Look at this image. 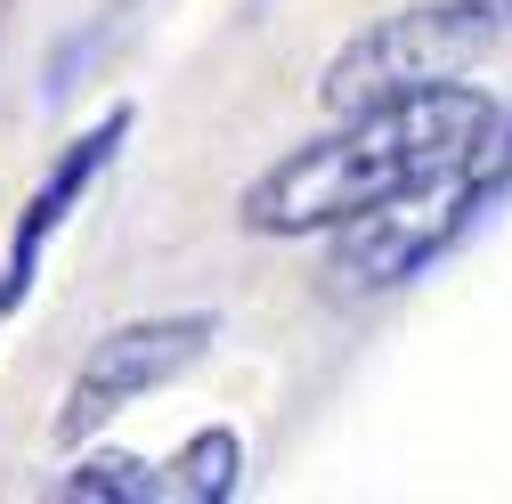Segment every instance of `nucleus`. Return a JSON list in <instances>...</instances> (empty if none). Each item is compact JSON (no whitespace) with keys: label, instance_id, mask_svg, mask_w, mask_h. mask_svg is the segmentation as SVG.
I'll return each instance as SVG.
<instances>
[{"label":"nucleus","instance_id":"f257e3e1","mask_svg":"<svg viewBox=\"0 0 512 504\" xmlns=\"http://www.w3.org/2000/svg\"><path fill=\"white\" fill-rule=\"evenodd\" d=\"M496 106L504 98L472 90L464 74L399 90V98H374V106H350V114H334V131L301 139L293 155H277L261 179H252L236 196V220L252 236H277V244L342 236L366 212L415 196V187H431L439 171H456L488 139Z\"/></svg>","mask_w":512,"mask_h":504},{"label":"nucleus","instance_id":"f03ea898","mask_svg":"<svg viewBox=\"0 0 512 504\" xmlns=\"http://www.w3.org/2000/svg\"><path fill=\"white\" fill-rule=\"evenodd\" d=\"M504 204H512V98L496 106L488 139L456 171H439L431 187H415V196L382 204V212H366L358 228L334 236V277L358 285V293H399L423 269H439L456 244H472Z\"/></svg>","mask_w":512,"mask_h":504},{"label":"nucleus","instance_id":"0eeeda50","mask_svg":"<svg viewBox=\"0 0 512 504\" xmlns=\"http://www.w3.org/2000/svg\"><path fill=\"white\" fill-rule=\"evenodd\" d=\"M171 488H179V504H228V496L244 488V439H236L228 423H204L196 439H179Z\"/></svg>","mask_w":512,"mask_h":504},{"label":"nucleus","instance_id":"6e6552de","mask_svg":"<svg viewBox=\"0 0 512 504\" xmlns=\"http://www.w3.org/2000/svg\"><path fill=\"white\" fill-rule=\"evenodd\" d=\"M488 9H504V17H512V0H488Z\"/></svg>","mask_w":512,"mask_h":504},{"label":"nucleus","instance_id":"39448f33","mask_svg":"<svg viewBox=\"0 0 512 504\" xmlns=\"http://www.w3.org/2000/svg\"><path fill=\"white\" fill-rule=\"evenodd\" d=\"M131 106H114V114H98L82 139H66L49 155V171H41V187L25 196V212H17V228H9V261H0V318H17L25 309V293H33V277H41V252L57 244V228L74 220V204L90 196V187L114 171V155H122V139H131Z\"/></svg>","mask_w":512,"mask_h":504},{"label":"nucleus","instance_id":"20e7f679","mask_svg":"<svg viewBox=\"0 0 512 504\" xmlns=\"http://www.w3.org/2000/svg\"><path fill=\"white\" fill-rule=\"evenodd\" d=\"M212 342H220L212 309H171V318H131V326L98 334L90 358L74 366V383H66V407H57V448H82L122 407L171 391L187 366H204Z\"/></svg>","mask_w":512,"mask_h":504},{"label":"nucleus","instance_id":"7ed1b4c3","mask_svg":"<svg viewBox=\"0 0 512 504\" xmlns=\"http://www.w3.org/2000/svg\"><path fill=\"white\" fill-rule=\"evenodd\" d=\"M504 9H488V0H407V9L374 17L366 33H350L326 74H317V98H326L334 114L350 106H374V98H399V90H423V82H456L464 66H480V57L504 41Z\"/></svg>","mask_w":512,"mask_h":504},{"label":"nucleus","instance_id":"423d86ee","mask_svg":"<svg viewBox=\"0 0 512 504\" xmlns=\"http://www.w3.org/2000/svg\"><path fill=\"white\" fill-rule=\"evenodd\" d=\"M57 496L66 504H155V496H179V488H171V464L98 448V456H82L66 480H57Z\"/></svg>","mask_w":512,"mask_h":504}]
</instances>
